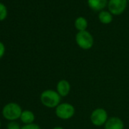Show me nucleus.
I'll list each match as a JSON object with an SVG mask.
<instances>
[{"label":"nucleus","mask_w":129,"mask_h":129,"mask_svg":"<svg viewBox=\"0 0 129 129\" xmlns=\"http://www.w3.org/2000/svg\"><path fill=\"white\" fill-rule=\"evenodd\" d=\"M41 103L47 108H56L60 103L61 96L57 93L56 90L48 89L43 91L40 94Z\"/></svg>","instance_id":"f257e3e1"},{"label":"nucleus","mask_w":129,"mask_h":129,"mask_svg":"<svg viewBox=\"0 0 129 129\" xmlns=\"http://www.w3.org/2000/svg\"><path fill=\"white\" fill-rule=\"evenodd\" d=\"M22 112L21 107L18 103H9L3 107L2 114L6 119L12 121L20 118Z\"/></svg>","instance_id":"f03ea898"},{"label":"nucleus","mask_w":129,"mask_h":129,"mask_svg":"<svg viewBox=\"0 0 129 129\" xmlns=\"http://www.w3.org/2000/svg\"><path fill=\"white\" fill-rule=\"evenodd\" d=\"M75 41L77 45L82 49H90L93 46V37L92 34L87 31H78L75 36Z\"/></svg>","instance_id":"7ed1b4c3"},{"label":"nucleus","mask_w":129,"mask_h":129,"mask_svg":"<svg viewBox=\"0 0 129 129\" xmlns=\"http://www.w3.org/2000/svg\"><path fill=\"white\" fill-rule=\"evenodd\" d=\"M55 115L62 120H69L75 114V108L73 105L69 103H60L55 110Z\"/></svg>","instance_id":"20e7f679"},{"label":"nucleus","mask_w":129,"mask_h":129,"mask_svg":"<svg viewBox=\"0 0 129 129\" xmlns=\"http://www.w3.org/2000/svg\"><path fill=\"white\" fill-rule=\"evenodd\" d=\"M109 117L106 110L103 108H96L90 114V121L96 127L103 126L107 121Z\"/></svg>","instance_id":"39448f33"},{"label":"nucleus","mask_w":129,"mask_h":129,"mask_svg":"<svg viewBox=\"0 0 129 129\" xmlns=\"http://www.w3.org/2000/svg\"><path fill=\"white\" fill-rule=\"evenodd\" d=\"M127 5V0H109L107 6L112 15H119L124 12Z\"/></svg>","instance_id":"423d86ee"},{"label":"nucleus","mask_w":129,"mask_h":129,"mask_svg":"<svg viewBox=\"0 0 129 129\" xmlns=\"http://www.w3.org/2000/svg\"><path fill=\"white\" fill-rule=\"evenodd\" d=\"M56 91L61 96H67L71 91V84L67 80H60L56 84Z\"/></svg>","instance_id":"0eeeda50"},{"label":"nucleus","mask_w":129,"mask_h":129,"mask_svg":"<svg viewBox=\"0 0 129 129\" xmlns=\"http://www.w3.org/2000/svg\"><path fill=\"white\" fill-rule=\"evenodd\" d=\"M105 129H124L123 121L116 116H112L108 118L104 124Z\"/></svg>","instance_id":"6e6552de"},{"label":"nucleus","mask_w":129,"mask_h":129,"mask_svg":"<svg viewBox=\"0 0 129 129\" xmlns=\"http://www.w3.org/2000/svg\"><path fill=\"white\" fill-rule=\"evenodd\" d=\"M87 4L90 9L94 12H101L108 5L107 0H87Z\"/></svg>","instance_id":"1a4fd4ad"},{"label":"nucleus","mask_w":129,"mask_h":129,"mask_svg":"<svg viewBox=\"0 0 129 129\" xmlns=\"http://www.w3.org/2000/svg\"><path fill=\"white\" fill-rule=\"evenodd\" d=\"M20 119L24 124H32L35 120V115L30 110H24L21 113Z\"/></svg>","instance_id":"9d476101"},{"label":"nucleus","mask_w":129,"mask_h":129,"mask_svg":"<svg viewBox=\"0 0 129 129\" xmlns=\"http://www.w3.org/2000/svg\"><path fill=\"white\" fill-rule=\"evenodd\" d=\"M98 18L100 21L103 24H109L113 20L112 15L109 11H103V10L100 12L98 15Z\"/></svg>","instance_id":"9b49d317"},{"label":"nucleus","mask_w":129,"mask_h":129,"mask_svg":"<svg viewBox=\"0 0 129 129\" xmlns=\"http://www.w3.org/2000/svg\"><path fill=\"white\" fill-rule=\"evenodd\" d=\"M88 26V22L87 19L84 17H78L75 21V27L78 31L87 30Z\"/></svg>","instance_id":"f8f14e48"},{"label":"nucleus","mask_w":129,"mask_h":129,"mask_svg":"<svg viewBox=\"0 0 129 129\" xmlns=\"http://www.w3.org/2000/svg\"><path fill=\"white\" fill-rule=\"evenodd\" d=\"M7 15H8V12L6 6L0 3V21H3L4 19H6Z\"/></svg>","instance_id":"ddd939ff"},{"label":"nucleus","mask_w":129,"mask_h":129,"mask_svg":"<svg viewBox=\"0 0 129 129\" xmlns=\"http://www.w3.org/2000/svg\"><path fill=\"white\" fill-rule=\"evenodd\" d=\"M7 129H21V127L18 122H16L15 121H12L8 123Z\"/></svg>","instance_id":"4468645a"},{"label":"nucleus","mask_w":129,"mask_h":129,"mask_svg":"<svg viewBox=\"0 0 129 129\" xmlns=\"http://www.w3.org/2000/svg\"><path fill=\"white\" fill-rule=\"evenodd\" d=\"M21 129H41V128L38 124L32 123L29 124H24V126L21 127Z\"/></svg>","instance_id":"2eb2a0df"},{"label":"nucleus","mask_w":129,"mask_h":129,"mask_svg":"<svg viewBox=\"0 0 129 129\" xmlns=\"http://www.w3.org/2000/svg\"><path fill=\"white\" fill-rule=\"evenodd\" d=\"M5 52H6L5 45L2 42H0V59H1L3 57V55L5 54Z\"/></svg>","instance_id":"dca6fc26"},{"label":"nucleus","mask_w":129,"mask_h":129,"mask_svg":"<svg viewBox=\"0 0 129 129\" xmlns=\"http://www.w3.org/2000/svg\"><path fill=\"white\" fill-rule=\"evenodd\" d=\"M52 129H64V128L62 127H61V126H56V127H54Z\"/></svg>","instance_id":"f3484780"},{"label":"nucleus","mask_w":129,"mask_h":129,"mask_svg":"<svg viewBox=\"0 0 129 129\" xmlns=\"http://www.w3.org/2000/svg\"><path fill=\"white\" fill-rule=\"evenodd\" d=\"M0 127H1V121H0Z\"/></svg>","instance_id":"a211bd4d"},{"label":"nucleus","mask_w":129,"mask_h":129,"mask_svg":"<svg viewBox=\"0 0 129 129\" xmlns=\"http://www.w3.org/2000/svg\"><path fill=\"white\" fill-rule=\"evenodd\" d=\"M127 3H129V0H127Z\"/></svg>","instance_id":"6ab92c4d"}]
</instances>
